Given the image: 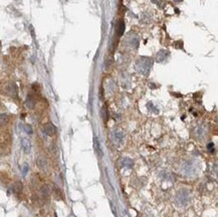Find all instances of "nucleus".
I'll list each match as a JSON object with an SVG mask.
<instances>
[{
    "mask_svg": "<svg viewBox=\"0 0 218 217\" xmlns=\"http://www.w3.org/2000/svg\"><path fill=\"white\" fill-rule=\"evenodd\" d=\"M151 59L148 58H139L136 62V70L138 73H142V75H147L150 70L151 67Z\"/></svg>",
    "mask_w": 218,
    "mask_h": 217,
    "instance_id": "1",
    "label": "nucleus"
},
{
    "mask_svg": "<svg viewBox=\"0 0 218 217\" xmlns=\"http://www.w3.org/2000/svg\"><path fill=\"white\" fill-rule=\"evenodd\" d=\"M44 132L46 133V135L48 136H53L56 133V128L52 123H47L44 127Z\"/></svg>",
    "mask_w": 218,
    "mask_h": 217,
    "instance_id": "2",
    "label": "nucleus"
},
{
    "mask_svg": "<svg viewBox=\"0 0 218 217\" xmlns=\"http://www.w3.org/2000/svg\"><path fill=\"white\" fill-rule=\"evenodd\" d=\"M123 133L121 131H114L113 134H112V139H113V141L116 143V144H119V143H121L123 141Z\"/></svg>",
    "mask_w": 218,
    "mask_h": 217,
    "instance_id": "3",
    "label": "nucleus"
},
{
    "mask_svg": "<svg viewBox=\"0 0 218 217\" xmlns=\"http://www.w3.org/2000/svg\"><path fill=\"white\" fill-rule=\"evenodd\" d=\"M21 146H22V149L26 154H28L30 152L31 150V144L29 142V140L26 139V138H23L21 139Z\"/></svg>",
    "mask_w": 218,
    "mask_h": 217,
    "instance_id": "4",
    "label": "nucleus"
},
{
    "mask_svg": "<svg viewBox=\"0 0 218 217\" xmlns=\"http://www.w3.org/2000/svg\"><path fill=\"white\" fill-rule=\"evenodd\" d=\"M177 200L181 202L182 204H185L188 200V193L185 190H182L181 192H179V194H178Z\"/></svg>",
    "mask_w": 218,
    "mask_h": 217,
    "instance_id": "5",
    "label": "nucleus"
},
{
    "mask_svg": "<svg viewBox=\"0 0 218 217\" xmlns=\"http://www.w3.org/2000/svg\"><path fill=\"white\" fill-rule=\"evenodd\" d=\"M94 151H96V153L97 154V156L99 157H102L103 156V151L101 149V146H100V143L97 141V139L94 137Z\"/></svg>",
    "mask_w": 218,
    "mask_h": 217,
    "instance_id": "6",
    "label": "nucleus"
},
{
    "mask_svg": "<svg viewBox=\"0 0 218 217\" xmlns=\"http://www.w3.org/2000/svg\"><path fill=\"white\" fill-rule=\"evenodd\" d=\"M25 105H26V107L29 108H34V106H35V100L33 99L32 96H30V95L27 96L26 100H25Z\"/></svg>",
    "mask_w": 218,
    "mask_h": 217,
    "instance_id": "7",
    "label": "nucleus"
},
{
    "mask_svg": "<svg viewBox=\"0 0 218 217\" xmlns=\"http://www.w3.org/2000/svg\"><path fill=\"white\" fill-rule=\"evenodd\" d=\"M9 121V117L6 114H0V126L6 125Z\"/></svg>",
    "mask_w": 218,
    "mask_h": 217,
    "instance_id": "8",
    "label": "nucleus"
},
{
    "mask_svg": "<svg viewBox=\"0 0 218 217\" xmlns=\"http://www.w3.org/2000/svg\"><path fill=\"white\" fill-rule=\"evenodd\" d=\"M117 31H118V34H119L120 36L123 35L124 34V31H125V23L123 21H120L119 25H118V28H117Z\"/></svg>",
    "mask_w": 218,
    "mask_h": 217,
    "instance_id": "9",
    "label": "nucleus"
},
{
    "mask_svg": "<svg viewBox=\"0 0 218 217\" xmlns=\"http://www.w3.org/2000/svg\"><path fill=\"white\" fill-rule=\"evenodd\" d=\"M123 165L127 168H132L133 167V160L130 158H125L123 159Z\"/></svg>",
    "mask_w": 218,
    "mask_h": 217,
    "instance_id": "10",
    "label": "nucleus"
},
{
    "mask_svg": "<svg viewBox=\"0 0 218 217\" xmlns=\"http://www.w3.org/2000/svg\"><path fill=\"white\" fill-rule=\"evenodd\" d=\"M46 160L44 158H42V157H39L38 159H37V165H38L39 167L42 168V169H44L45 166H46Z\"/></svg>",
    "mask_w": 218,
    "mask_h": 217,
    "instance_id": "11",
    "label": "nucleus"
},
{
    "mask_svg": "<svg viewBox=\"0 0 218 217\" xmlns=\"http://www.w3.org/2000/svg\"><path fill=\"white\" fill-rule=\"evenodd\" d=\"M102 117H103V119H104V121H107V120L109 119V112H108V108H107V106H104L102 108Z\"/></svg>",
    "mask_w": 218,
    "mask_h": 217,
    "instance_id": "12",
    "label": "nucleus"
},
{
    "mask_svg": "<svg viewBox=\"0 0 218 217\" xmlns=\"http://www.w3.org/2000/svg\"><path fill=\"white\" fill-rule=\"evenodd\" d=\"M165 56H166V52H165L164 50L159 51V52H158V54H157V61H160V62H162L165 59Z\"/></svg>",
    "mask_w": 218,
    "mask_h": 217,
    "instance_id": "13",
    "label": "nucleus"
},
{
    "mask_svg": "<svg viewBox=\"0 0 218 217\" xmlns=\"http://www.w3.org/2000/svg\"><path fill=\"white\" fill-rule=\"evenodd\" d=\"M8 91H9V94L11 96H16V87L14 85H10L9 88H8Z\"/></svg>",
    "mask_w": 218,
    "mask_h": 217,
    "instance_id": "14",
    "label": "nucleus"
},
{
    "mask_svg": "<svg viewBox=\"0 0 218 217\" xmlns=\"http://www.w3.org/2000/svg\"><path fill=\"white\" fill-rule=\"evenodd\" d=\"M41 193H42V195H43L44 197H47L48 195H49V189H48V187L47 186H43L41 188Z\"/></svg>",
    "mask_w": 218,
    "mask_h": 217,
    "instance_id": "15",
    "label": "nucleus"
},
{
    "mask_svg": "<svg viewBox=\"0 0 218 217\" xmlns=\"http://www.w3.org/2000/svg\"><path fill=\"white\" fill-rule=\"evenodd\" d=\"M24 131L28 134V135H31V134L33 133L32 127H31L30 125H24Z\"/></svg>",
    "mask_w": 218,
    "mask_h": 217,
    "instance_id": "16",
    "label": "nucleus"
},
{
    "mask_svg": "<svg viewBox=\"0 0 218 217\" xmlns=\"http://www.w3.org/2000/svg\"><path fill=\"white\" fill-rule=\"evenodd\" d=\"M27 171H28V165L27 164H24L23 167H22V175H23V176L26 175Z\"/></svg>",
    "mask_w": 218,
    "mask_h": 217,
    "instance_id": "17",
    "label": "nucleus"
},
{
    "mask_svg": "<svg viewBox=\"0 0 218 217\" xmlns=\"http://www.w3.org/2000/svg\"><path fill=\"white\" fill-rule=\"evenodd\" d=\"M207 148H208V150H209V151H211V152H212V151L214 150V145L212 144V143H210V144L208 145V147H207Z\"/></svg>",
    "mask_w": 218,
    "mask_h": 217,
    "instance_id": "18",
    "label": "nucleus"
}]
</instances>
